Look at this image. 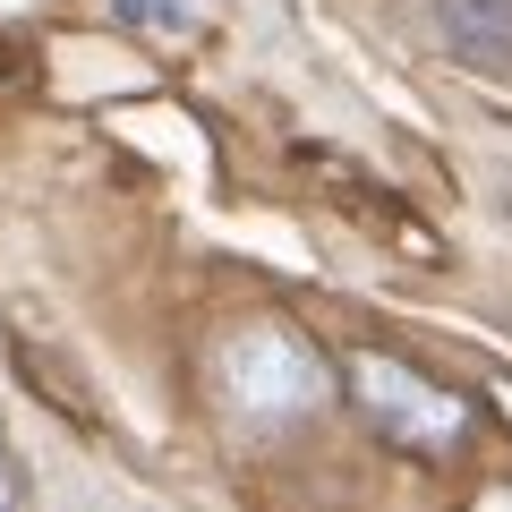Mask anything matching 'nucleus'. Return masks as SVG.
<instances>
[{
    "mask_svg": "<svg viewBox=\"0 0 512 512\" xmlns=\"http://www.w3.org/2000/svg\"><path fill=\"white\" fill-rule=\"evenodd\" d=\"M9 495H18V478H9V461H0V504H9Z\"/></svg>",
    "mask_w": 512,
    "mask_h": 512,
    "instance_id": "nucleus-5",
    "label": "nucleus"
},
{
    "mask_svg": "<svg viewBox=\"0 0 512 512\" xmlns=\"http://www.w3.org/2000/svg\"><path fill=\"white\" fill-rule=\"evenodd\" d=\"M214 376H222V393H231L248 419H265V427H274V419H308V410L333 393V367L316 359L282 316H248V325H231L214 342Z\"/></svg>",
    "mask_w": 512,
    "mask_h": 512,
    "instance_id": "nucleus-2",
    "label": "nucleus"
},
{
    "mask_svg": "<svg viewBox=\"0 0 512 512\" xmlns=\"http://www.w3.org/2000/svg\"><path fill=\"white\" fill-rule=\"evenodd\" d=\"M120 18H146V26H180V0H120Z\"/></svg>",
    "mask_w": 512,
    "mask_h": 512,
    "instance_id": "nucleus-4",
    "label": "nucleus"
},
{
    "mask_svg": "<svg viewBox=\"0 0 512 512\" xmlns=\"http://www.w3.org/2000/svg\"><path fill=\"white\" fill-rule=\"evenodd\" d=\"M444 43L478 69L512 60V0H444Z\"/></svg>",
    "mask_w": 512,
    "mask_h": 512,
    "instance_id": "nucleus-3",
    "label": "nucleus"
},
{
    "mask_svg": "<svg viewBox=\"0 0 512 512\" xmlns=\"http://www.w3.org/2000/svg\"><path fill=\"white\" fill-rule=\"evenodd\" d=\"M342 393L384 444H402V453H419V461H453L461 444H470V402H461L453 384L419 376L410 359L359 350V359L342 367Z\"/></svg>",
    "mask_w": 512,
    "mask_h": 512,
    "instance_id": "nucleus-1",
    "label": "nucleus"
}]
</instances>
